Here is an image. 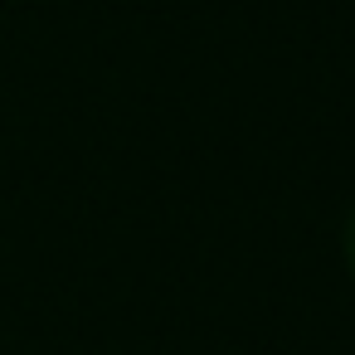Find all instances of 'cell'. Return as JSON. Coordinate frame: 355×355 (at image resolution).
<instances>
[{"label": "cell", "instance_id": "6da1fadb", "mask_svg": "<svg viewBox=\"0 0 355 355\" xmlns=\"http://www.w3.org/2000/svg\"><path fill=\"white\" fill-rule=\"evenodd\" d=\"M340 248H345V268H350V277H355V209H350V219H345V234H340Z\"/></svg>", "mask_w": 355, "mask_h": 355}]
</instances>
